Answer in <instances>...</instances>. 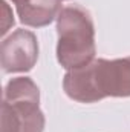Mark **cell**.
<instances>
[{
  "mask_svg": "<svg viewBox=\"0 0 130 132\" xmlns=\"http://www.w3.org/2000/svg\"><path fill=\"white\" fill-rule=\"evenodd\" d=\"M63 89L69 98L78 103L130 97V55L115 60L95 59L83 68L67 71Z\"/></svg>",
  "mask_w": 130,
  "mask_h": 132,
  "instance_id": "cell-1",
  "label": "cell"
},
{
  "mask_svg": "<svg viewBox=\"0 0 130 132\" xmlns=\"http://www.w3.org/2000/svg\"><path fill=\"white\" fill-rule=\"evenodd\" d=\"M57 60L66 71L78 69L95 60V26L87 9L64 6L57 17Z\"/></svg>",
  "mask_w": 130,
  "mask_h": 132,
  "instance_id": "cell-2",
  "label": "cell"
},
{
  "mask_svg": "<svg viewBox=\"0 0 130 132\" xmlns=\"http://www.w3.org/2000/svg\"><path fill=\"white\" fill-rule=\"evenodd\" d=\"M44 115L40 91L29 77H15L5 86L2 101V132H43Z\"/></svg>",
  "mask_w": 130,
  "mask_h": 132,
  "instance_id": "cell-3",
  "label": "cell"
},
{
  "mask_svg": "<svg viewBox=\"0 0 130 132\" xmlns=\"http://www.w3.org/2000/svg\"><path fill=\"white\" fill-rule=\"evenodd\" d=\"M2 69L5 74L28 72L38 59V43L35 34L28 29H17L2 42Z\"/></svg>",
  "mask_w": 130,
  "mask_h": 132,
  "instance_id": "cell-4",
  "label": "cell"
},
{
  "mask_svg": "<svg viewBox=\"0 0 130 132\" xmlns=\"http://www.w3.org/2000/svg\"><path fill=\"white\" fill-rule=\"evenodd\" d=\"M15 8L20 22L31 28H43L51 25L63 9L61 0H28Z\"/></svg>",
  "mask_w": 130,
  "mask_h": 132,
  "instance_id": "cell-5",
  "label": "cell"
},
{
  "mask_svg": "<svg viewBox=\"0 0 130 132\" xmlns=\"http://www.w3.org/2000/svg\"><path fill=\"white\" fill-rule=\"evenodd\" d=\"M14 3H15V6H20V5H23V3H26L28 0H12Z\"/></svg>",
  "mask_w": 130,
  "mask_h": 132,
  "instance_id": "cell-6",
  "label": "cell"
},
{
  "mask_svg": "<svg viewBox=\"0 0 130 132\" xmlns=\"http://www.w3.org/2000/svg\"><path fill=\"white\" fill-rule=\"evenodd\" d=\"M61 2H63V0H61Z\"/></svg>",
  "mask_w": 130,
  "mask_h": 132,
  "instance_id": "cell-7",
  "label": "cell"
}]
</instances>
